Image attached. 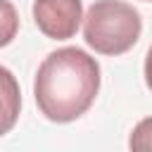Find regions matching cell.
<instances>
[{
    "mask_svg": "<svg viewBox=\"0 0 152 152\" xmlns=\"http://www.w3.org/2000/svg\"><path fill=\"white\" fill-rule=\"evenodd\" d=\"M100 90V64L81 48H59L50 52L33 81V97L40 114L66 124L90 109Z\"/></svg>",
    "mask_w": 152,
    "mask_h": 152,
    "instance_id": "obj_1",
    "label": "cell"
},
{
    "mask_svg": "<svg viewBox=\"0 0 152 152\" xmlns=\"http://www.w3.org/2000/svg\"><path fill=\"white\" fill-rule=\"evenodd\" d=\"M142 31L140 14L124 0H95L83 17V38L100 55L128 52Z\"/></svg>",
    "mask_w": 152,
    "mask_h": 152,
    "instance_id": "obj_2",
    "label": "cell"
},
{
    "mask_svg": "<svg viewBox=\"0 0 152 152\" xmlns=\"http://www.w3.org/2000/svg\"><path fill=\"white\" fill-rule=\"evenodd\" d=\"M33 19L40 33L52 40H66L78 31L83 19V2L81 0H36L33 2Z\"/></svg>",
    "mask_w": 152,
    "mask_h": 152,
    "instance_id": "obj_3",
    "label": "cell"
},
{
    "mask_svg": "<svg viewBox=\"0 0 152 152\" xmlns=\"http://www.w3.org/2000/svg\"><path fill=\"white\" fill-rule=\"evenodd\" d=\"M128 145H131L133 152H150V150H152V116L142 119V121L133 128Z\"/></svg>",
    "mask_w": 152,
    "mask_h": 152,
    "instance_id": "obj_4",
    "label": "cell"
},
{
    "mask_svg": "<svg viewBox=\"0 0 152 152\" xmlns=\"http://www.w3.org/2000/svg\"><path fill=\"white\" fill-rule=\"evenodd\" d=\"M145 83H147V88L152 90V45H150L147 57H145Z\"/></svg>",
    "mask_w": 152,
    "mask_h": 152,
    "instance_id": "obj_5",
    "label": "cell"
}]
</instances>
